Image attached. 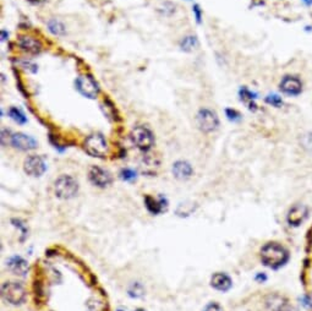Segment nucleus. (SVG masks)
<instances>
[{"label":"nucleus","instance_id":"f257e3e1","mask_svg":"<svg viewBox=\"0 0 312 311\" xmlns=\"http://www.w3.org/2000/svg\"><path fill=\"white\" fill-rule=\"evenodd\" d=\"M261 259L266 266L278 269L288 261L289 255L285 248L280 244L268 243L261 250Z\"/></svg>","mask_w":312,"mask_h":311},{"label":"nucleus","instance_id":"f03ea898","mask_svg":"<svg viewBox=\"0 0 312 311\" xmlns=\"http://www.w3.org/2000/svg\"><path fill=\"white\" fill-rule=\"evenodd\" d=\"M86 152L92 157L103 158L108 152V145L106 139L99 134H93L88 136L85 141Z\"/></svg>","mask_w":312,"mask_h":311},{"label":"nucleus","instance_id":"7ed1b4c3","mask_svg":"<svg viewBox=\"0 0 312 311\" xmlns=\"http://www.w3.org/2000/svg\"><path fill=\"white\" fill-rule=\"evenodd\" d=\"M78 190V182L69 175H61L55 182V194L60 198H70Z\"/></svg>","mask_w":312,"mask_h":311},{"label":"nucleus","instance_id":"20e7f679","mask_svg":"<svg viewBox=\"0 0 312 311\" xmlns=\"http://www.w3.org/2000/svg\"><path fill=\"white\" fill-rule=\"evenodd\" d=\"M76 88L82 96L87 97V98L94 99L99 93V87L98 83L96 82L92 76L89 75H81L76 78Z\"/></svg>","mask_w":312,"mask_h":311},{"label":"nucleus","instance_id":"39448f33","mask_svg":"<svg viewBox=\"0 0 312 311\" xmlns=\"http://www.w3.org/2000/svg\"><path fill=\"white\" fill-rule=\"evenodd\" d=\"M1 294L6 302L11 304H20L25 299V289L20 283L6 282L1 288Z\"/></svg>","mask_w":312,"mask_h":311},{"label":"nucleus","instance_id":"423d86ee","mask_svg":"<svg viewBox=\"0 0 312 311\" xmlns=\"http://www.w3.org/2000/svg\"><path fill=\"white\" fill-rule=\"evenodd\" d=\"M131 139L134 141V144L139 147L142 151H147L152 147L153 141V134L151 132L150 129L145 126H137L132 130L131 132Z\"/></svg>","mask_w":312,"mask_h":311},{"label":"nucleus","instance_id":"0eeeda50","mask_svg":"<svg viewBox=\"0 0 312 311\" xmlns=\"http://www.w3.org/2000/svg\"><path fill=\"white\" fill-rule=\"evenodd\" d=\"M197 123L199 129L204 132H211L218 127V117L211 109H201L197 114Z\"/></svg>","mask_w":312,"mask_h":311},{"label":"nucleus","instance_id":"6e6552de","mask_svg":"<svg viewBox=\"0 0 312 311\" xmlns=\"http://www.w3.org/2000/svg\"><path fill=\"white\" fill-rule=\"evenodd\" d=\"M47 169L45 162L39 156H30L25 160V172L31 177H40Z\"/></svg>","mask_w":312,"mask_h":311},{"label":"nucleus","instance_id":"1a4fd4ad","mask_svg":"<svg viewBox=\"0 0 312 311\" xmlns=\"http://www.w3.org/2000/svg\"><path fill=\"white\" fill-rule=\"evenodd\" d=\"M279 88L286 96H299L303 91V82L295 76H284L279 83Z\"/></svg>","mask_w":312,"mask_h":311},{"label":"nucleus","instance_id":"9d476101","mask_svg":"<svg viewBox=\"0 0 312 311\" xmlns=\"http://www.w3.org/2000/svg\"><path fill=\"white\" fill-rule=\"evenodd\" d=\"M11 145L15 149L22 150V151H29V150L36 149L37 142L35 141V139L29 136V135L17 132V134H14L11 136Z\"/></svg>","mask_w":312,"mask_h":311},{"label":"nucleus","instance_id":"9b49d317","mask_svg":"<svg viewBox=\"0 0 312 311\" xmlns=\"http://www.w3.org/2000/svg\"><path fill=\"white\" fill-rule=\"evenodd\" d=\"M89 179L97 187L104 188L112 183V177L107 170L99 167H92L89 170Z\"/></svg>","mask_w":312,"mask_h":311},{"label":"nucleus","instance_id":"f8f14e48","mask_svg":"<svg viewBox=\"0 0 312 311\" xmlns=\"http://www.w3.org/2000/svg\"><path fill=\"white\" fill-rule=\"evenodd\" d=\"M19 47L29 54H38L42 50V43L31 36H21L19 39Z\"/></svg>","mask_w":312,"mask_h":311},{"label":"nucleus","instance_id":"ddd939ff","mask_svg":"<svg viewBox=\"0 0 312 311\" xmlns=\"http://www.w3.org/2000/svg\"><path fill=\"white\" fill-rule=\"evenodd\" d=\"M308 207L304 205H296L289 211L288 215V222L290 226L298 227L305 221V218L308 217Z\"/></svg>","mask_w":312,"mask_h":311},{"label":"nucleus","instance_id":"4468645a","mask_svg":"<svg viewBox=\"0 0 312 311\" xmlns=\"http://www.w3.org/2000/svg\"><path fill=\"white\" fill-rule=\"evenodd\" d=\"M266 304H267L268 309L271 311H288V302L285 300V298L280 297L278 294L270 295L266 300Z\"/></svg>","mask_w":312,"mask_h":311},{"label":"nucleus","instance_id":"2eb2a0df","mask_svg":"<svg viewBox=\"0 0 312 311\" xmlns=\"http://www.w3.org/2000/svg\"><path fill=\"white\" fill-rule=\"evenodd\" d=\"M173 173L178 179H186V178H189L193 174V168H191V165L188 162L179 160V162H176L174 164Z\"/></svg>","mask_w":312,"mask_h":311},{"label":"nucleus","instance_id":"dca6fc26","mask_svg":"<svg viewBox=\"0 0 312 311\" xmlns=\"http://www.w3.org/2000/svg\"><path fill=\"white\" fill-rule=\"evenodd\" d=\"M7 266H9L10 271L14 272L15 274H20V276L26 274L27 270H29V265L21 257H12L9 261V264H7Z\"/></svg>","mask_w":312,"mask_h":311},{"label":"nucleus","instance_id":"f3484780","mask_svg":"<svg viewBox=\"0 0 312 311\" xmlns=\"http://www.w3.org/2000/svg\"><path fill=\"white\" fill-rule=\"evenodd\" d=\"M212 287L216 289L222 290V292H227L230 287H232V279L224 273H216L212 277Z\"/></svg>","mask_w":312,"mask_h":311},{"label":"nucleus","instance_id":"a211bd4d","mask_svg":"<svg viewBox=\"0 0 312 311\" xmlns=\"http://www.w3.org/2000/svg\"><path fill=\"white\" fill-rule=\"evenodd\" d=\"M240 97H241V101L249 107V109L251 111H256V103H255V99H256V94L252 93L251 91L247 90L246 87L241 88L240 90Z\"/></svg>","mask_w":312,"mask_h":311},{"label":"nucleus","instance_id":"6ab92c4d","mask_svg":"<svg viewBox=\"0 0 312 311\" xmlns=\"http://www.w3.org/2000/svg\"><path fill=\"white\" fill-rule=\"evenodd\" d=\"M197 38H196L195 36H188V37H185L180 42L181 49L185 50V52H191V50H194L197 47Z\"/></svg>","mask_w":312,"mask_h":311},{"label":"nucleus","instance_id":"aec40b11","mask_svg":"<svg viewBox=\"0 0 312 311\" xmlns=\"http://www.w3.org/2000/svg\"><path fill=\"white\" fill-rule=\"evenodd\" d=\"M48 30H49L54 36L65 35V26H64L63 22H60L59 20H50V21L48 22Z\"/></svg>","mask_w":312,"mask_h":311},{"label":"nucleus","instance_id":"412c9836","mask_svg":"<svg viewBox=\"0 0 312 311\" xmlns=\"http://www.w3.org/2000/svg\"><path fill=\"white\" fill-rule=\"evenodd\" d=\"M9 116H10V118H11L12 120L16 121L17 124H25L27 121L25 114L22 113L19 108H10Z\"/></svg>","mask_w":312,"mask_h":311},{"label":"nucleus","instance_id":"4be33fe9","mask_svg":"<svg viewBox=\"0 0 312 311\" xmlns=\"http://www.w3.org/2000/svg\"><path fill=\"white\" fill-rule=\"evenodd\" d=\"M146 203H147V207H148V210L151 211V212L158 213L162 211V207H160L162 205H160V202L156 201L155 198L150 197V196H147V197H146Z\"/></svg>","mask_w":312,"mask_h":311},{"label":"nucleus","instance_id":"5701e85b","mask_svg":"<svg viewBox=\"0 0 312 311\" xmlns=\"http://www.w3.org/2000/svg\"><path fill=\"white\" fill-rule=\"evenodd\" d=\"M266 102H267L268 104H272L273 107H277V108H279L283 104L282 98H280L279 96H277V94H270V96H267Z\"/></svg>","mask_w":312,"mask_h":311},{"label":"nucleus","instance_id":"b1692460","mask_svg":"<svg viewBox=\"0 0 312 311\" xmlns=\"http://www.w3.org/2000/svg\"><path fill=\"white\" fill-rule=\"evenodd\" d=\"M226 114H227V117H228V119H229V120L236 121V120H239V119H240V114L237 113V112L235 111V109H227Z\"/></svg>","mask_w":312,"mask_h":311},{"label":"nucleus","instance_id":"393cba45","mask_svg":"<svg viewBox=\"0 0 312 311\" xmlns=\"http://www.w3.org/2000/svg\"><path fill=\"white\" fill-rule=\"evenodd\" d=\"M135 177H136L135 172H132V170H130V169H124L121 172V178L124 180H132V179H135Z\"/></svg>","mask_w":312,"mask_h":311},{"label":"nucleus","instance_id":"a878e982","mask_svg":"<svg viewBox=\"0 0 312 311\" xmlns=\"http://www.w3.org/2000/svg\"><path fill=\"white\" fill-rule=\"evenodd\" d=\"M22 66H24L25 70L30 71V73H36L37 71V66L31 62H24L22 63Z\"/></svg>","mask_w":312,"mask_h":311},{"label":"nucleus","instance_id":"bb28decb","mask_svg":"<svg viewBox=\"0 0 312 311\" xmlns=\"http://www.w3.org/2000/svg\"><path fill=\"white\" fill-rule=\"evenodd\" d=\"M193 12H194V14H195L196 21H197L198 24H199V22H201V9H199L198 5H194Z\"/></svg>","mask_w":312,"mask_h":311},{"label":"nucleus","instance_id":"cd10ccee","mask_svg":"<svg viewBox=\"0 0 312 311\" xmlns=\"http://www.w3.org/2000/svg\"><path fill=\"white\" fill-rule=\"evenodd\" d=\"M304 305H305L306 308H309V309H312V293L311 294L306 295V297H304Z\"/></svg>","mask_w":312,"mask_h":311},{"label":"nucleus","instance_id":"c85d7f7f","mask_svg":"<svg viewBox=\"0 0 312 311\" xmlns=\"http://www.w3.org/2000/svg\"><path fill=\"white\" fill-rule=\"evenodd\" d=\"M203 311H222V309H221V307H219V305L211 304V305H208V307H207Z\"/></svg>","mask_w":312,"mask_h":311},{"label":"nucleus","instance_id":"c756f323","mask_svg":"<svg viewBox=\"0 0 312 311\" xmlns=\"http://www.w3.org/2000/svg\"><path fill=\"white\" fill-rule=\"evenodd\" d=\"M29 1L32 4H40V2H44L45 0H29Z\"/></svg>","mask_w":312,"mask_h":311},{"label":"nucleus","instance_id":"7c9ffc66","mask_svg":"<svg viewBox=\"0 0 312 311\" xmlns=\"http://www.w3.org/2000/svg\"><path fill=\"white\" fill-rule=\"evenodd\" d=\"M1 35H2V40H5V39H6V38H5V37H6V32H5V31H2V32H1Z\"/></svg>","mask_w":312,"mask_h":311},{"label":"nucleus","instance_id":"2f4dec72","mask_svg":"<svg viewBox=\"0 0 312 311\" xmlns=\"http://www.w3.org/2000/svg\"><path fill=\"white\" fill-rule=\"evenodd\" d=\"M137 311H142V310H137Z\"/></svg>","mask_w":312,"mask_h":311},{"label":"nucleus","instance_id":"473e14b6","mask_svg":"<svg viewBox=\"0 0 312 311\" xmlns=\"http://www.w3.org/2000/svg\"><path fill=\"white\" fill-rule=\"evenodd\" d=\"M119 311H122V310H119Z\"/></svg>","mask_w":312,"mask_h":311}]
</instances>
